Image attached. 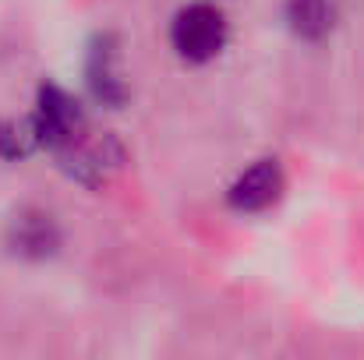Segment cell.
Returning a JSON list of instances; mask_svg holds the SVG:
<instances>
[{"mask_svg": "<svg viewBox=\"0 0 364 360\" xmlns=\"http://www.w3.org/2000/svg\"><path fill=\"white\" fill-rule=\"evenodd\" d=\"M89 85L92 92L103 99V103H121L124 99V85L114 71V50L107 43H100L92 50V60H89Z\"/></svg>", "mask_w": 364, "mask_h": 360, "instance_id": "5b68a950", "label": "cell"}, {"mask_svg": "<svg viewBox=\"0 0 364 360\" xmlns=\"http://www.w3.org/2000/svg\"><path fill=\"white\" fill-rule=\"evenodd\" d=\"M283 14H287L290 32L308 39V43L329 36V28L336 25V4L333 0H287Z\"/></svg>", "mask_w": 364, "mask_h": 360, "instance_id": "277c9868", "label": "cell"}, {"mask_svg": "<svg viewBox=\"0 0 364 360\" xmlns=\"http://www.w3.org/2000/svg\"><path fill=\"white\" fill-rule=\"evenodd\" d=\"M279 191H283L279 163L276 159H262V163H255L251 170H244L241 177L234 180L227 198H230V205L237 212H262V209H269L279 198Z\"/></svg>", "mask_w": 364, "mask_h": 360, "instance_id": "3957f363", "label": "cell"}, {"mask_svg": "<svg viewBox=\"0 0 364 360\" xmlns=\"http://www.w3.org/2000/svg\"><path fill=\"white\" fill-rule=\"evenodd\" d=\"M170 43H173L177 57H184L191 64L213 60L227 46V18H223V11L213 7V4L181 7L173 14V25H170Z\"/></svg>", "mask_w": 364, "mask_h": 360, "instance_id": "6da1fadb", "label": "cell"}, {"mask_svg": "<svg viewBox=\"0 0 364 360\" xmlns=\"http://www.w3.org/2000/svg\"><path fill=\"white\" fill-rule=\"evenodd\" d=\"M36 138L43 141V145H50V148H68L71 141H78L82 138V131H85V117H82V110L71 103V96H64L57 85H46L43 92H39V107H36Z\"/></svg>", "mask_w": 364, "mask_h": 360, "instance_id": "7a4b0ae2", "label": "cell"}, {"mask_svg": "<svg viewBox=\"0 0 364 360\" xmlns=\"http://www.w3.org/2000/svg\"><path fill=\"white\" fill-rule=\"evenodd\" d=\"M50 244H53V230H50V223L46 219H18V247L21 251H36V254H43V251H50Z\"/></svg>", "mask_w": 364, "mask_h": 360, "instance_id": "8992f818", "label": "cell"}]
</instances>
